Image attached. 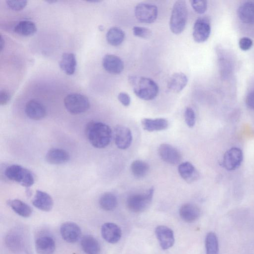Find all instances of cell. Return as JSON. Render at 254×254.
Returning <instances> with one entry per match:
<instances>
[{
  "label": "cell",
  "mask_w": 254,
  "mask_h": 254,
  "mask_svg": "<svg viewBox=\"0 0 254 254\" xmlns=\"http://www.w3.org/2000/svg\"><path fill=\"white\" fill-rule=\"evenodd\" d=\"M85 134L90 144L97 148H104L107 147L112 137L110 127L99 122L88 123L86 127Z\"/></svg>",
  "instance_id": "cell-1"
},
{
  "label": "cell",
  "mask_w": 254,
  "mask_h": 254,
  "mask_svg": "<svg viewBox=\"0 0 254 254\" xmlns=\"http://www.w3.org/2000/svg\"><path fill=\"white\" fill-rule=\"evenodd\" d=\"M128 80L136 96L140 99L151 101L157 96L159 87L152 79L131 76L129 77Z\"/></svg>",
  "instance_id": "cell-2"
},
{
  "label": "cell",
  "mask_w": 254,
  "mask_h": 254,
  "mask_svg": "<svg viewBox=\"0 0 254 254\" xmlns=\"http://www.w3.org/2000/svg\"><path fill=\"white\" fill-rule=\"evenodd\" d=\"M188 9L186 3L179 0L176 1L172 8L170 28L172 33L179 35L184 31L188 20Z\"/></svg>",
  "instance_id": "cell-3"
},
{
  "label": "cell",
  "mask_w": 254,
  "mask_h": 254,
  "mask_svg": "<svg viewBox=\"0 0 254 254\" xmlns=\"http://www.w3.org/2000/svg\"><path fill=\"white\" fill-rule=\"evenodd\" d=\"M5 175L9 180L26 188L33 186L35 183L33 174L27 169L19 165H13L7 168Z\"/></svg>",
  "instance_id": "cell-4"
},
{
  "label": "cell",
  "mask_w": 254,
  "mask_h": 254,
  "mask_svg": "<svg viewBox=\"0 0 254 254\" xmlns=\"http://www.w3.org/2000/svg\"><path fill=\"white\" fill-rule=\"evenodd\" d=\"M64 105L67 111L73 115L86 112L90 108V103L85 95L79 93H71L64 100Z\"/></svg>",
  "instance_id": "cell-5"
},
{
  "label": "cell",
  "mask_w": 254,
  "mask_h": 254,
  "mask_svg": "<svg viewBox=\"0 0 254 254\" xmlns=\"http://www.w3.org/2000/svg\"><path fill=\"white\" fill-rule=\"evenodd\" d=\"M154 188L152 187L146 193L131 195L127 199V207L132 212H142L147 209L151 203Z\"/></svg>",
  "instance_id": "cell-6"
},
{
  "label": "cell",
  "mask_w": 254,
  "mask_h": 254,
  "mask_svg": "<svg viewBox=\"0 0 254 254\" xmlns=\"http://www.w3.org/2000/svg\"><path fill=\"white\" fill-rule=\"evenodd\" d=\"M135 14L140 22L151 23L154 22L157 18L158 9L155 5L142 3L136 7Z\"/></svg>",
  "instance_id": "cell-7"
},
{
  "label": "cell",
  "mask_w": 254,
  "mask_h": 254,
  "mask_svg": "<svg viewBox=\"0 0 254 254\" xmlns=\"http://www.w3.org/2000/svg\"><path fill=\"white\" fill-rule=\"evenodd\" d=\"M211 26L210 21L206 18H199L194 23L193 37L197 43H203L207 41L210 37Z\"/></svg>",
  "instance_id": "cell-8"
},
{
  "label": "cell",
  "mask_w": 254,
  "mask_h": 254,
  "mask_svg": "<svg viewBox=\"0 0 254 254\" xmlns=\"http://www.w3.org/2000/svg\"><path fill=\"white\" fill-rule=\"evenodd\" d=\"M243 158L241 149L238 148H233L225 153L222 165L227 170H234L240 166Z\"/></svg>",
  "instance_id": "cell-9"
},
{
  "label": "cell",
  "mask_w": 254,
  "mask_h": 254,
  "mask_svg": "<svg viewBox=\"0 0 254 254\" xmlns=\"http://www.w3.org/2000/svg\"><path fill=\"white\" fill-rule=\"evenodd\" d=\"M158 153L165 162L170 165H179L182 161L180 152L169 144L161 145L158 148Z\"/></svg>",
  "instance_id": "cell-10"
},
{
  "label": "cell",
  "mask_w": 254,
  "mask_h": 254,
  "mask_svg": "<svg viewBox=\"0 0 254 254\" xmlns=\"http://www.w3.org/2000/svg\"><path fill=\"white\" fill-rule=\"evenodd\" d=\"M114 140L117 147L126 149L131 146L133 137L131 130L123 126H117L114 129Z\"/></svg>",
  "instance_id": "cell-11"
},
{
  "label": "cell",
  "mask_w": 254,
  "mask_h": 254,
  "mask_svg": "<svg viewBox=\"0 0 254 254\" xmlns=\"http://www.w3.org/2000/svg\"><path fill=\"white\" fill-rule=\"evenodd\" d=\"M61 235L67 242L75 243L78 241L81 236L80 227L73 222H66L60 228Z\"/></svg>",
  "instance_id": "cell-12"
},
{
  "label": "cell",
  "mask_w": 254,
  "mask_h": 254,
  "mask_svg": "<svg viewBox=\"0 0 254 254\" xmlns=\"http://www.w3.org/2000/svg\"><path fill=\"white\" fill-rule=\"evenodd\" d=\"M156 236L163 250L171 248L175 243V237L173 231L164 226H160L155 230Z\"/></svg>",
  "instance_id": "cell-13"
},
{
  "label": "cell",
  "mask_w": 254,
  "mask_h": 254,
  "mask_svg": "<svg viewBox=\"0 0 254 254\" xmlns=\"http://www.w3.org/2000/svg\"><path fill=\"white\" fill-rule=\"evenodd\" d=\"M25 114L27 116L34 120H41L44 118L47 111L45 107L41 102L36 100H30L25 106Z\"/></svg>",
  "instance_id": "cell-14"
},
{
  "label": "cell",
  "mask_w": 254,
  "mask_h": 254,
  "mask_svg": "<svg viewBox=\"0 0 254 254\" xmlns=\"http://www.w3.org/2000/svg\"><path fill=\"white\" fill-rule=\"evenodd\" d=\"M103 65L106 71L114 75L121 74L124 69V64L122 60L120 57L111 54H107L104 57Z\"/></svg>",
  "instance_id": "cell-15"
},
{
  "label": "cell",
  "mask_w": 254,
  "mask_h": 254,
  "mask_svg": "<svg viewBox=\"0 0 254 254\" xmlns=\"http://www.w3.org/2000/svg\"><path fill=\"white\" fill-rule=\"evenodd\" d=\"M103 238L108 243L115 244L122 237V231L120 227L112 222H107L103 225L101 230Z\"/></svg>",
  "instance_id": "cell-16"
},
{
  "label": "cell",
  "mask_w": 254,
  "mask_h": 254,
  "mask_svg": "<svg viewBox=\"0 0 254 254\" xmlns=\"http://www.w3.org/2000/svg\"><path fill=\"white\" fill-rule=\"evenodd\" d=\"M179 215L184 221L191 223L199 218L201 215V210L196 205L187 203L180 207Z\"/></svg>",
  "instance_id": "cell-17"
},
{
  "label": "cell",
  "mask_w": 254,
  "mask_h": 254,
  "mask_svg": "<svg viewBox=\"0 0 254 254\" xmlns=\"http://www.w3.org/2000/svg\"><path fill=\"white\" fill-rule=\"evenodd\" d=\"M70 158L69 153L65 150L60 148H53L48 151L46 155V160L51 165H62L67 163Z\"/></svg>",
  "instance_id": "cell-18"
},
{
  "label": "cell",
  "mask_w": 254,
  "mask_h": 254,
  "mask_svg": "<svg viewBox=\"0 0 254 254\" xmlns=\"http://www.w3.org/2000/svg\"><path fill=\"white\" fill-rule=\"evenodd\" d=\"M33 204L39 210L47 212L52 209L54 203L52 197L48 194L38 190L33 201Z\"/></svg>",
  "instance_id": "cell-19"
},
{
  "label": "cell",
  "mask_w": 254,
  "mask_h": 254,
  "mask_svg": "<svg viewBox=\"0 0 254 254\" xmlns=\"http://www.w3.org/2000/svg\"><path fill=\"white\" fill-rule=\"evenodd\" d=\"M143 129L148 132L161 131L169 127L168 121L165 118H144L142 120Z\"/></svg>",
  "instance_id": "cell-20"
},
{
  "label": "cell",
  "mask_w": 254,
  "mask_h": 254,
  "mask_svg": "<svg viewBox=\"0 0 254 254\" xmlns=\"http://www.w3.org/2000/svg\"><path fill=\"white\" fill-rule=\"evenodd\" d=\"M178 170L180 176L188 183L196 181L199 177L198 171L190 163L185 162L180 164Z\"/></svg>",
  "instance_id": "cell-21"
},
{
  "label": "cell",
  "mask_w": 254,
  "mask_h": 254,
  "mask_svg": "<svg viewBox=\"0 0 254 254\" xmlns=\"http://www.w3.org/2000/svg\"><path fill=\"white\" fill-rule=\"evenodd\" d=\"M35 247L39 254H53L55 250L56 244L53 238L44 236L36 240Z\"/></svg>",
  "instance_id": "cell-22"
},
{
  "label": "cell",
  "mask_w": 254,
  "mask_h": 254,
  "mask_svg": "<svg viewBox=\"0 0 254 254\" xmlns=\"http://www.w3.org/2000/svg\"><path fill=\"white\" fill-rule=\"evenodd\" d=\"M238 16L244 23H254V2L248 1L243 3L239 7Z\"/></svg>",
  "instance_id": "cell-23"
},
{
  "label": "cell",
  "mask_w": 254,
  "mask_h": 254,
  "mask_svg": "<svg viewBox=\"0 0 254 254\" xmlns=\"http://www.w3.org/2000/svg\"><path fill=\"white\" fill-rule=\"evenodd\" d=\"M188 79L187 76L182 73L174 74L170 78L168 84V88L175 93L181 91L187 85Z\"/></svg>",
  "instance_id": "cell-24"
},
{
  "label": "cell",
  "mask_w": 254,
  "mask_h": 254,
  "mask_svg": "<svg viewBox=\"0 0 254 254\" xmlns=\"http://www.w3.org/2000/svg\"><path fill=\"white\" fill-rule=\"evenodd\" d=\"M59 65L61 69L68 75H72L76 71L77 60L73 53H65L62 55Z\"/></svg>",
  "instance_id": "cell-25"
},
{
  "label": "cell",
  "mask_w": 254,
  "mask_h": 254,
  "mask_svg": "<svg viewBox=\"0 0 254 254\" xmlns=\"http://www.w3.org/2000/svg\"><path fill=\"white\" fill-rule=\"evenodd\" d=\"M81 246L86 254H100L101 246L99 242L91 235H85L82 238Z\"/></svg>",
  "instance_id": "cell-26"
},
{
  "label": "cell",
  "mask_w": 254,
  "mask_h": 254,
  "mask_svg": "<svg viewBox=\"0 0 254 254\" xmlns=\"http://www.w3.org/2000/svg\"><path fill=\"white\" fill-rule=\"evenodd\" d=\"M5 243L7 247L14 252L21 251L24 246V240L22 235L19 233L14 231L7 235Z\"/></svg>",
  "instance_id": "cell-27"
},
{
  "label": "cell",
  "mask_w": 254,
  "mask_h": 254,
  "mask_svg": "<svg viewBox=\"0 0 254 254\" xmlns=\"http://www.w3.org/2000/svg\"><path fill=\"white\" fill-rule=\"evenodd\" d=\"M7 203L17 214L22 217H29L33 213V210L31 207L21 200H9Z\"/></svg>",
  "instance_id": "cell-28"
},
{
  "label": "cell",
  "mask_w": 254,
  "mask_h": 254,
  "mask_svg": "<svg viewBox=\"0 0 254 254\" xmlns=\"http://www.w3.org/2000/svg\"><path fill=\"white\" fill-rule=\"evenodd\" d=\"M14 31L16 33L20 35L28 37L35 34L37 28L36 24L33 21H22L17 24Z\"/></svg>",
  "instance_id": "cell-29"
},
{
  "label": "cell",
  "mask_w": 254,
  "mask_h": 254,
  "mask_svg": "<svg viewBox=\"0 0 254 254\" xmlns=\"http://www.w3.org/2000/svg\"><path fill=\"white\" fill-rule=\"evenodd\" d=\"M125 38L124 32L120 28L113 27L107 32L106 40L109 44L118 46L124 42Z\"/></svg>",
  "instance_id": "cell-30"
},
{
  "label": "cell",
  "mask_w": 254,
  "mask_h": 254,
  "mask_svg": "<svg viewBox=\"0 0 254 254\" xmlns=\"http://www.w3.org/2000/svg\"><path fill=\"white\" fill-rule=\"evenodd\" d=\"M99 203L101 208L106 211H112L118 205L116 197L111 193L103 194L100 199Z\"/></svg>",
  "instance_id": "cell-31"
},
{
  "label": "cell",
  "mask_w": 254,
  "mask_h": 254,
  "mask_svg": "<svg viewBox=\"0 0 254 254\" xmlns=\"http://www.w3.org/2000/svg\"><path fill=\"white\" fill-rule=\"evenodd\" d=\"M149 169V165L142 161H135L131 166L132 173L136 178H142L146 176Z\"/></svg>",
  "instance_id": "cell-32"
},
{
  "label": "cell",
  "mask_w": 254,
  "mask_h": 254,
  "mask_svg": "<svg viewBox=\"0 0 254 254\" xmlns=\"http://www.w3.org/2000/svg\"><path fill=\"white\" fill-rule=\"evenodd\" d=\"M206 254H218L219 243L216 235L212 232L208 233L205 239Z\"/></svg>",
  "instance_id": "cell-33"
},
{
  "label": "cell",
  "mask_w": 254,
  "mask_h": 254,
  "mask_svg": "<svg viewBox=\"0 0 254 254\" xmlns=\"http://www.w3.org/2000/svg\"><path fill=\"white\" fill-rule=\"evenodd\" d=\"M190 5L194 10L199 14H203L207 10V1L204 0H193L190 1Z\"/></svg>",
  "instance_id": "cell-34"
},
{
  "label": "cell",
  "mask_w": 254,
  "mask_h": 254,
  "mask_svg": "<svg viewBox=\"0 0 254 254\" xmlns=\"http://www.w3.org/2000/svg\"><path fill=\"white\" fill-rule=\"evenodd\" d=\"M133 31L135 36L142 39H148L152 35L151 31L144 27L134 26Z\"/></svg>",
  "instance_id": "cell-35"
},
{
  "label": "cell",
  "mask_w": 254,
  "mask_h": 254,
  "mask_svg": "<svg viewBox=\"0 0 254 254\" xmlns=\"http://www.w3.org/2000/svg\"><path fill=\"white\" fill-rule=\"evenodd\" d=\"M185 120L190 128H193L196 123V115L192 108L187 107L185 112Z\"/></svg>",
  "instance_id": "cell-36"
},
{
  "label": "cell",
  "mask_w": 254,
  "mask_h": 254,
  "mask_svg": "<svg viewBox=\"0 0 254 254\" xmlns=\"http://www.w3.org/2000/svg\"><path fill=\"white\" fill-rule=\"evenodd\" d=\"M6 3L10 9L15 11H20L25 8L27 5V2L26 1L10 0V1H7Z\"/></svg>",
  "instance_id": "cell-37"
},
{
  "label": "cell",
  "mask_w": 254,
  "mask_h": 254,
  "mask_svg": "<svg viewBox=\"0 0 254 254\" xmlns=\"http://www.w3.org/2000/svg\"><path fill=\"white\" fill-rule=\"evenodd\" d=\"M253 44L252 40L247 37L241 38L239 42V47L243 51H247L250 49L253 46Z\"/></svg>",
  "instance_id": "cell-38"
},
{
  "label": "cell",
  "mask_w": 254,
  "mask_h": 254,
  "mask_svg": "<svg viewBox=\"0 0 254 254\" xmlns=\"http://www.w3.org/2000/svg\"><path fill=\"white\" fill-rule=\"evenodd\" d=\"M118 99L119 102L124 106L127 107L130 106L131 98L129 94L125 92H121L118 94Z\"/></svg>",
  "instance_id": "cell-39"
},
{
  "label": "cell",
  "mask_w": 254,
  "mask_h": 254,
  "mask_svg": "<svg viewBox=\"0 0 254 254\" xmlns=\"http://www.w3.org/2000/svg\"><path fill=\"white\" fill-rule=\"evenodd\" d=\"M11 99L10 93L5 90H2L0 92V104L1 106L6 105Z\"/></svg>",
  "instance_id": "cell-40"
},
{
  "label": "cell",
  "mask_w": 254,
  "mask_h": 254,
  "mask_svg": "<svg viewBox=\"0 0 254 254\" xmlns=\"http://www.w3.org/2000/svg\"><path fill=\"white\" fill-rule=\"evenodd\" d=\"M246 103L249 108L254 110V90L248 94L246 99Z\"/></svg>",
  "instance_id": "cell-41"
},
{
  "label": "cell",
  "mask_w": 254,
  "mask_h": 254,
  "mask_svg": "<svg viewBox=\"0 0 254 254\" xmlns=\"http://www.w3.org/2000/svg\"><path fill=\"white\" fill-rule=\"evenodd\" d=\"M1 46H0V47H1V51H2L4 48L5 45V41L2 37V36H1Z\"/></svg>",
  "instance_id": "cell-42"
},
{
  "label": "cell",
  "mask_w": 254,
  "mask_h": 254,
  "mask_svg": "<svg viewBox=\"0 0 254 254\" xmlns=\"http://www.w3.org/2000/svg\"><path fill=\"white\" fill-rule=\"evenodd\" d=\"M26 193H27V196H28V197L30 196V195L31 194L30 190H27Z\"/></svg>",
  "instance_id": "cell-43"
}]
</instances>
